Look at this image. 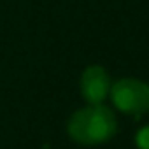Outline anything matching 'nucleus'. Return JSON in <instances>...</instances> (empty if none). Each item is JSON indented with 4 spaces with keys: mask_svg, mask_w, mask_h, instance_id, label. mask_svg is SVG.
Wrapping results in <instances>:
<instances>
[{
    "mask_svg": "<svg viewBox=\"0 0 149 149\" xmlns=\"http://www.w3.org/2000/svg\"><path fill=\"white\" fill-rule=\"evenodd\" d=\"M111 77L109 72L100 65H90L81 74V97L86 100V104H104V100L111 93Z\"/></svg>",
    "mask_w": 149,
    "mask_h": 149,
    "instance_id": "obj_3",
    "label": "nucleus"
},
{
    "mask_svg": "<svg viewBox=\"0 0 149 149\" xmlns=\"http://www.w3.org/2000/svg\"><path fill=\"white\" fill-rule=\"evenodd\" d=\"M116 116L104 104H88L74 112L67 123L68 137L81 146L105 144L116 135Z\"/></svg>",
    "mask_w": 149,
    "mask_h": 149,
    "instance_id": "obj_1",
    "label": "nucleus"
},
{
    "mask_svg": "<svg viewBox=\"0 0 149 149\" xmlns=\"http://www.w3.org/2000/svg\"><path fill=\"white\" fill-rule=\"evenodd\" d=\"M114 107L125 114L140 116L149 111V84L135 77H123L111 86L109 93Z\"/></svg>",
    "mask_w": 149,
    "mask_h": 149,
    "instance_id": "obj_2",
    "label": "nucleus"
},
{
    "mask_svg": "<svg viewBox=\"0 0 149 149\" xmlns=\"http://www.w3.org/2000/svg\"><path fill=\"white\" fill-rule=\"evenodd\" d=\"M135 146L139 149H149V126H142L135 133Z\"/></svg>",
    "mask_w": 149,
    "mask_h": 149,
    "instance_id": "obj_4",
    "label": "nucleus"
}]
</instances>
